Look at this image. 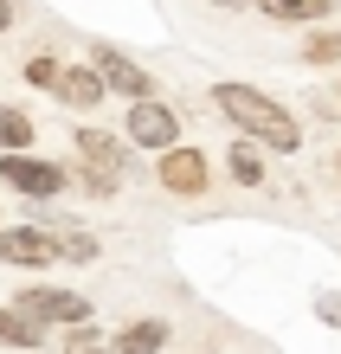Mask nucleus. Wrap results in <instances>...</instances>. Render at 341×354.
<instances>
[{"mask_svg":"<svg viewBox=\"0 0 341 354\" xmlns=\"http://www.w3.org/2000/svg\"><path fill=\"white\" fill-rule=\"evenodd\" d=\"M212 110L232 122V136H251V142H264V149H277V155L303 149V122H296L270 91H258V84H239V77L212 84Z\"/></svg>","mask_w":341,"mask_h":354,"instance_id":"nucleus-1","label":"nucleus"},{"mask_svg":"<svg viewBox=\"0 0 341 354\" xmlns=\"http://www.w3.org/2000/svg\"><path fill=\"white\" fill-rule=\"evenodd\" d=\"M0 180H7L13 194H26V200H58V194L71 187V168L39 161L33 149H19V155H0Z\"/></svg>","mask_w":341,"mask_h":354,"instance_id":"nucleus-2","label":"nucleus"},{"mask_svg":"<svg viewBox=\"0 0 341 354\" xmlns=\"http://www.w3.org/2000/svg\"><path fill=\"white\" fill-rule=\"evenodd\" d=\"M122 136H129L136 149L161 155V149H174V142H181V110H174V103H161V97H142V103H129V116H122Z\"/></svg>","mask_w":341,"mask_h":354,"instance_id":"nucleus-3","label":"nucleus"},{"mask_svg":"<svg viewBox=\"0 0 341 354\" xmlns=\"http://www.w3.org/2000/svg\"><path fill=\"white\" fill-rule=\"evenodd\" d=\"M26 316H39L46 328H77V322H91L97 309H91V297H77V290H58V283H26L13 297Z\"/></svg>","mask_w":341,"mask_h":354,"instance_id":"nucleus-4","label":"nucleus"},{"mask_svg":"<svg viewBox=\"0 0 341 354\" xmlns=\"http://www.w3.org/2000/svg\"><path fill=\"white\" fill-rule=\"evenodd\" d=\"M65 258V245H58V232H46V225H0V264L13 270H46Z\"/></svg>","mask_w":341,"mask_h":354,"instance_id":"nucleus-5","label":"nucleus"},{"mask_svg":"<svg viewBox=\"0 0 341 354\" xmlns=\"http://www.w3.org/2000/svg\"><path fill=\"white\" fill-rule=\"evenodd\" d=\"M155 180L167 187V194H181V200H200V194H206V180H212V168H206V155H200V149L174 142V149H161V155H155Z\"/></svg>","mask_w":341,"mask_h":354,"instance_id":"nucleus-6","label":"nucleus"},{"mask_svg":"<svg viewBox=\"0 0 341 354\" xmlns=\"http://www.w3.org/2000/svg\"><path fill=\"white\" fill-rule=\"evenodd\" d=\"M91 65H97V77H103V84H110L116 97H129V103L155 97V77H148L136 58H122L116 46H91Z\"/></svg>","mask_w":341,"mask_h":354,"instance_id":"nucleus-7","label":"nucleus"},{"mask_svg":"<svg viewBox=\"0 0 341 354\" xmlns=\"http://www.w3.org/2000/svg\"><path fill=\"white\" fill-rule=\"evenodd\" d=\"M71 149H77V161H91V168H129V149L136 142L129 136H110V129H97V122H77L71 129Z\"/></svg>","mask_w":341,"mask_h":354,"instance_id":"nucleus-8","label":"nucleus"},{"mask_svg":"<svg viewBox=\"0 0 341 354\" xmlns=\"http://www.w3.org/2000/svg\"><path fill=\"white\" fill-rule=\"evenodd\" d=\"M52 97L65 103V110H97V103L110 97V84L97 77V65H65V71H58V91H52Z\"/></svg>","mask_w":341,"mask_h":354,"instance_id":"nucleus-9","label":"nucleus"},{"mask_svg":"<svg viewBox=\"0 0 341 354\" xmlns=\"http://www.w3.org/2000/svg\"><path fill=\"white\" fill-rule=\"evenodd\" d=\"M264 19H277V26H322V19L335 13V0H251Z\"/></svg>","mask_w":341,"mask_h":354,"instance_id":"nucleus-10","label":"nucleus"},{"mask_svg":"<svg viewBox=\"0 0 341 354\" xmlns=\"http://www.w3.org/2000/svg\"><path fill=\"white\" fill-rule=\"evenodd\" d=\"M110 348H116V354H161V348H167V322H161V316H136V322L116 328Z\"/></svg>","mask_w":341,"mask_h":354,"instance_id":"nucleus-11","label":"nucleus"},{"mask_svg":"<svg viewBox=\"0 0 341 354\" xmlns=\"http://www.w3.org/2000/svg\"><path fill=\"white\" fill-rule=\"evenodd\" d=\"M225 174L239 180V187H264V142L232 136V149H225Z\"/></svg>","mask_w":341,"mask_h":354,"instance_id":"nucleus-12","label":"nucleus"},{"mask_svg":"<svg viewBox=\"0 0 341 354\" xmlns=\"http://www.w3.org/2000/svg\"><path fill=\"white\" fill-rule=\"evenodd\" d=\"M46 335H52V328L39 322V316H26L19 303L0 309V342H7V348H46Z\"/></svg>","mask_w":341,"mask_h":354,"instance_id":"nucleus-13","label":"nucleus"},{"mask_svg":"<svg viewBox=\"0 0 341 354\" xmlns=\"http://www.w3.org/2000/svg\"><path fill=\"white\" fill-rule=\"evenodd\" d=\"M19 149H33V116L0 103V155H19Z\"/></svg>","mask_w":341,"mask_h":354,"instance_id":"nucleus-14","label":"nucleus"},{"mask_svg":"<svg viewBox=\"0 0 341 354\" xmlns=\"http://www.w3.org/2000/svg\"><path fill=\"white\" fill-rule=\"evenodd\" d=\"M303 65H341V32H309Z\"/></svg>","mask_w":341,"mask_h":354,"instance_id":"nucleus-15","label":"nucleus"},{"mask_svg":"<svg viewBox=\"0 0 341 354\" xmlns=\"http://www.w3.org/2000/svg\"><path fill=\"white\" fill-rule=\"evenodd\" d=\"M77 180H84V194H116V187H122V174L116 168H91V161H77Z\"/></svg>","mask_w":341,"mask_h":354,"instance_id":"nucleus-16","label":"nucleus"},{"mask_svg":"<svg viewBox=\"0 0 341 354\" xmlns=\"http://www.w3.org/2000/svg\"><path fill=\"white\" fill-rule=\"evenodd\" d=\"M58 71H65V65H58L52 52H39V58H26V84H39V91H58Z\"/></svg>","mask_w":341,"mask_h":354,"instance_id":"nucleus-17","label":"nucleus"},{"mask_svg":"<svg viewBox=\"0 0 341 354\" xmlns=\"http://www.w3.org/2000/svg\"><path fill=\"white\" fill-rule=\"evenodd\" d=\"M58 245H65V258H71V264H97V252H103L91 232H58Z\"/></svg>","mask_w":341,"mask_h":354,"instance_id":"nucleus-18","label":"nucleus"},{"mask_svg":"<svg viewBox=\"0 0 341 354\" xmlns=\"http://www.w3.org/2000/svg\"><path fill=\"white\" fill-rule=\"evenodd\" d=\"M315 316H322L329 328H341V297L335 290H315Z\"/></svg>","mask_w":341,"mask_h":354,"instance_id":"nucleus-19","label":"nucleus"},{"mask_svg":"<svg viewBox=\"0 0 341 354\" xmlns=\"http://www.w3.org/2000/svg\"><path fill=\"white\" fill-rule=\"evenodd\" d=\"M65 335H71V354L77 348H97V322H77V328H65Z\"/></svg>","mask_w":341,"mask_h":354,"instance_id":"nucleus-20","label":"nucleus"},{"mask_svg":"<svg viewBox=\"0 0 341 354\" xmlns=\"http://www.w3.org/2000/svg\"><path fill=\"white\" fill-rule=\"evenodd\" d=\"M13 26V0H0V32H7Z\"/></svg>","mask_w":341,"mask_h":354,"instance_id":"nucleus-21","label":"nucleus"},{"mask_svg":"<svg viewBox=\"0 0 341 354\" xmlns=\"http://www.w3.org/2000/svg\"><path fill=\"white\" fill-rule=\"evenodd\" d=\"M212 7H232V13H239V7H251V0H212Z\"/></svg>","mask_w":341,"mask_h":354,"instance_id":"nucleus-22","label":"nucleus"},{"mask_svg":"<svg viewBox=\"0 0 341 354\" xmlns=\"http://www.w3.org/2000/svg\"><path fill=\"white\" fill-rule=\"evenodd\" d=\"M77 354H116V348H77Z\"/></svg>","mask_w":341,"mask_h":354,"instance_id":"nucleus-23","label":"nucleus"},{"mask_svg":"<svg viewBox=\"0 0 341 354\" xmlns=\"http://www.w3.org/2000/svg\"><path fill=\"white\" fill-rule=\"evenodd\" d=\"M335 174H341V155H335Z\"/></svg>","mask_w":341,"mask_h":354,"instance_id":"nucleus-24","label":"nucleus"}]
</instances>
